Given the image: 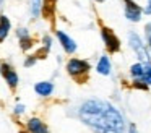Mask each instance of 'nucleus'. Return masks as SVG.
<instances>
[{"instance_id": "6ab92c4d", "label": "nucleus", "mask_w": 151, "mask_h": 133, "mask_svg": "<svg viewBox=\"0 0 151 133\" xmlns=\"http://www.w3.org/2000/svg\"><path fill=\"white\" fill-rule=\"evenodd\" d=\"M42 47L50 50V47H52V39H50V36H44L42 37Z\"/></svg>"}, {"instance_id": "f03ea898", "label": "nucleus", "mask_w": 151, "mask_h": 133, "mask_svg": "<svg viewBox=\"0 0 151 133\" xmlns=\"http://www.w3.org/2000/svg\"><path fill=\"white\" fill-rule=\"evenodd\" d=\"M128 45L130 49L135 52L138 62L145 65H150L151 63V57H150V52H148V45H145L143 39L138 36V32L130 31L128 32Z\"/></svg>"}, {"instance_id": "aec40b11", "label": "nucleus", "mask_w": 151, "mask_h": 133, "mask_svg": "<svg viewBox=\"0 0 151 133\" xmlns=\"http://www.w3.org/2000/svg\"><path fill=\"white\" fill-rule=\"evenodd\" d=\"M36 62H37V57H36V55H29V57L24 60V67H33Z\"/></svg>"}, {"instance_id": "4468645a", "label": "nucleus", "mask_w": 151, "mask_h": 133, "mask_svg": "<svg viewBox=\"0 0 151 133\" xmlns=\"http://www.w3.org/2000/svg\"><path fill=\"white\" fill-rule=\"evenodd\" d=\"M41 6H42V0H31V16L37 18L41 15Z\"/></svg>"}, {"instance_id": "0eeeda50", "label": "nucleus", "mask_w": 151, "mask_h": 133, "mask_svg": "<svg viewBox=\"0 0 151 133\" xmlns=\"http://www.w3.org/2000/svg\"><path fill=\"white\" fill-rule=\"evenodd\" d=\"M55 36H57L60 45L63 47V50H65L67 54H75V52H76V42L73 41V39L70 37L68 34H65L63 31L57 29V31H55Z\"/></svg>"}, {"instance_id": "a878e982", "label": "nucleus", "mask_w": 151, "mask_h": 133, "mask_svg": "<svg viewBox=\"0 0 151 133\" xmlns=\"http://www.w3.org/2000/svg\"><path fill=\"white\" fill-rule=\"evenodd\" d=\"M4 2H5V0H0V6H2V5H4Z\"/></svg>"}, {"instance_id": "7ed1b4c3", "label": "nucleus", "mask_w": 151, "mask_h": 133, "mask_svg": "<svg viewBox=\"0 0 151 133\" xmlns=\"http://www.w3.org/2000/svg\"><path fill=\"white\" fill-rule=\"evenodd\" d=\"M89 63L83 58H70L67 62V71H68L70 76H73L78 83L85 81V76H88L89 73Z\"/></svg>"}, {"instance_id": "a211bd4d", "label": "nucleus", "mask_w": 151, "mask_h": 133, "mask_svg": "<svg viewBox=\"0 0 151 133\" xmlns=\"http://www.w3.org/2000/svg\"><path fill=\"white\" fill-rule=\"evenodd\" d=\"M145 39H146L148 49H151V21L145 24Z\"/></svg>"}, {"instance_id": "b1692460", "label": "nucleus", "mask_w": 151, "mask_h": 133, "mask_svg": "<svg viewBox=\"0 0 151 133\" xmlns=\"http://www.w3.org/2000/svg\"><path fill=\"white\" fill-rule=\"evenodd\" d=\"M143 15L151 16V0H148V2H146V6L143 8Z\"/></svg>"}, {"instance_id": "9b49d317", "label": "nucleus", "mask_w": 151, "mask_h": 133, "mask_svg": "<svg viewBox=\"0 0 151 133\" xmlns=\"http://www.w3.org/2000/svg\"><path fill=\"white\" fill-rule=\"evenodd\" d=\"M111 68H112V65H111V60H109L107 55H102L98 60V63H96V71L99 75H104V76H107L111 73Z\"/></svg>"}, {"instance_id": "20e7f679", "label": "nucleus", "mask_w": 151, "mask_h": 133, "mask_svg": "<svg viewBox=\"0 0 151 133\" xmlns=\"http://www.w3.org/2000/svg\"><path fill=\"white\" fill-rule=\"evenodd\" d=\"M101 37H102V42H104L106 45V50L109 52V54H117V52H120V39L115 36V32L112 31L111 28H106V26H102L101 28Z\"/></svg>"}, {"instance_id": "5701e85b", "label": "nucleus", "mask_w": 151, "mask_h": 133, "mask_svg": "<svg viewBox=\"0 0 151 133\" xmlns=\"http://www.w3.org/2000/svg\"><path fill=\"white\" fill-rule=\"evenodd\" d=\"M127 133H140V132H138V128H137L135 123H128L127 125Z\"/></svg>"}, {"instance_id": "39448f33", "label": "nucleus", "mask_w": 151, "mask_h": 133, "mask_svg": "<svg viewBox=\"0 0 151 133\" xmlns=\"http://www.w3.org/2000/svg\"><path fill=\"white\" fill-rule=\"evenodd\" d=\"M124 12L125 18L132 23H138L143 16V8L135 0H124Z\"/></svg>"}, {"instance_id": "ddd939ff", "label": "nucleus", "mask_w": 151, "mask_h": 133, "mask_svg": "<svg viewBox=\"0 0 151 133\" xmlns=\"http://www.w3.org/2000/svg\"><path fill=\"white\" fill-rule=\"evenodd\" d=\"M143 73H145V63L137 62V63H133L130 67V76H132V80H141V78H143Z\"/></svg>"}, {"instance_id": "412c9836", "label": "nucleus", "mask_w": 151, "mask_h": 133, "mask_svg": "<svg viewBox=\"0 0 151 133\" xmlns=\"http://www.w3.org/2000/svg\"><path fill=\"white\" fill-rule=\"evenodd\" d=\"M17 36H18V39L26 37V36H29V31H28L26 28H18L17 29Z\"/></svg>"}, {"instance_id": "f8f14e48", "label": "nucleus", "mask_w": 151, "mask_h": 133, "mask_svg": "<svg viewBox=\"0 0 151 133\" xmlns=\"http://www.w3.org/2000/svg\"><path fill=\"white\" fill-rule=\"evenodd\" d=\"M12 29V23L5 15H0V42H4L7 39L8 32Z\"/></svg>"}, {"instance_id": "2eb2a0df", "label": "nucleus", "mask_w": 151, "mask_h": 133, "mask_svg": "<svg viewBox=\"0 0 151 133\" xmlns=\"http://www.w3.org/2000/svg\"><path fill=\"white\" fill-rule=\"evenodd\" d=\"M34 45V39L31 37V36H26V37H21L20 39V47H21V50H29L31 47Z\"/></svg>"}, {"instance_id": "f3484780", "label": "nucleus", "mask_w": 151, "mask_h": 133, "mask_svg": "<svg viewBox=\"0 0 151 133\" xmlns=\"http://www.w3.org/2000/svg\"><path fill=\"white\" fill-rule=\"evenodd\" d=\"M141 80H143L148 86H151V63L145 65V73H143V78H141Z\"/></svg>"}, {"instance_id": "423d86ee", "label": "nucleus", "mask_w": 151, "mask_h": 133, "mask_svg": "<svg viewBox=\"0 0 151 133\" xmlns=\"http://www.w3.org/2000/svg\"><path fill=\"white\" fill-rule=\"evenodd\" d=\"M0 73H2V76L5 78L7 84L12 88V89H15V88L18 86L20 78H18V73L15 71V68L12 67V65H8L7 62H2V63H0Z\"/></svg>"}, {"instance_id": "bb28decb", "label": "nucleus", "mask_w": 151, "mask_h": 133, "mask_svg": "<svg viewBox=\"0 0 151 133\" xmlns=\"http://www.w3.org/2000/svg\"><path fill=\"white\" fill-rule=\"evenodd\" d=\"M20 133H28V132H20Z\"/></svg>"}, {"instance_id": "393cba45", "label": "nucleus", "mask_w": 151, "mask_h": 133, "mask_svg": "<svg viewBox=\"0 0 151 133\" xmlns=\"http://www.w3.org/2000/svg\"><path fill=\"white\" fill-rule=\"evenodd\" d=\"M94 2H98V3H101V2H106V0H94Z\"/></svg>"}, {"instance_id": "f257e3e1", "label": "nucleus", "mask_w": 151, "mask_h": 133, "mask_svg": "<svg viewBox=\"0 0 151 133\" xmlns=\"http://www.w3.org/2000/svg\"><path fill=\"white\" fill-rule=\"evenodd\" d=\"M78 119L93 133H127L122 112L106 99L89 97L83 101L78 107Z\"/></svg>"}, {"instance_id": "9d476101", "label": "nucleus", "mask_w": 151, "mask_h": 133, "mask_svg": "<svg viewBox=\"0 0 151 133\" xmlns=\"http://www.w3.org/2000/svg\"><path fill=\"white\" fill-rule=\"evenodd\" d=\"M34 91H36V94H39V96L47 97L54 93V84L50 83V81H39V83L34 84Z\"/></svg>"}, {"instance_id": "1a4fd4ad", "label": "nucleus", "mask_w": 151, "mask_h": 133, "mask_svg": "<svg viewBox=\"0 0 151 133\" xmlns=\"http://www.w3.org/2000/svg\"><path fill=\"white\" fill-rule=\"evenodd\" d=\"M55 8L57 3L55 0H42V6H41V13L46 19H52L54 15H55Z\"/></svg>"}, {"instance_id": "4be33fe9", "label": "nucleus", "mask_w": 151, "mask_h": 133, "mask_svg": "<svg viewBox=\"0 0 151 133\" xmlns=\"http://www.w3.org/2000/svg\"><path fill=\"white\" fill-rule=\"evenodd\" d=\"M13 114L15 115H21V114H24V106L23 104H17L13 109Z\"/></svg>"}, {"instance_id": "6e6552de", "label": "nucleus", "mask_w": 151, "mask_h": 133, "mask_svg": "<svg viewBox=\"0 0 151 133\" xmlns=\"http://www.w3.org/2000/svg\"><path fill=\"white\" fill-rule=\"evenodd\" d=\"M26 128H28V133H50L49 127H47L41 119H37V117H31V119L28 120Z\"/></svg>"}, {"instance_id": "dca6fc26", "label": "nucleus", "mask_w": 151, "mask_h": 133, "mask_svg": "<svg viewBox=\"0 0 151 133\" xmlns=\"http://www.w3.org/2000/svg\"><path fill=\"white\" fill-rule=\"evenodd\" d=\"M132 86H133L135 89H140V91H148L150 89V86H148L143 80H133L132 81Z\"/></svg>"}]
</instances>
